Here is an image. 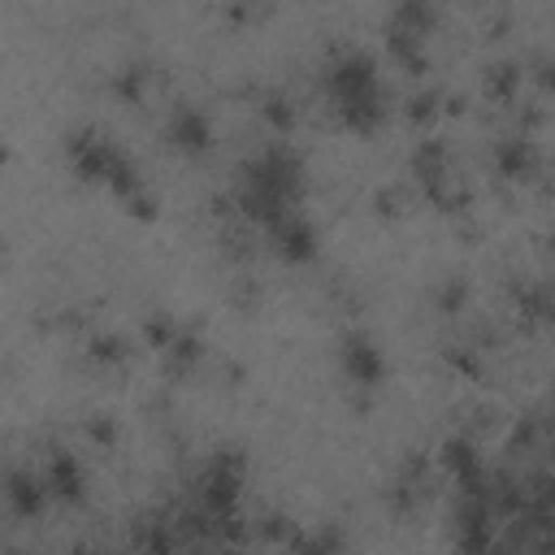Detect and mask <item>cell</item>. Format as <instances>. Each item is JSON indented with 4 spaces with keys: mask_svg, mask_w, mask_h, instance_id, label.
I'll list each match as a JSON object with an SVG mask.
<instances>
[{
    "mask_svg": "<svg viewBox=\"0 0 555 555\" xmlns=\"http://www.w3.org/2000/svg\"><path fill=\"white\" fill-rule=\"evenodd\" d=\"M299 195H304V160L286 143H273V147H264L260 156H251L238 169L234 208L247 221H260L269 230L273 221H282L286 212H295Z\"/></svg>",
    "mask_w": 555,
    "mask_h": 555,
    "instance_id": "1",
    "label": "cell"
},
{
    "mask_svg": "<svg viewBox=\"0 0 555 555\" xmlns=\"http://www.w3.org/2000/svg\"><path fill=\"white\" fill-rule=\"evenodd\" d=\"M325 91L330 104L338 113V121L351 134H373L386 117L382 104V78H377V61L360 48H338L334 61L325 65Z\"/></svg>",
    "mask_w": 555,
    "mask_h": 555,
    "instance_id": "2",
    "label": "cell"
},
{
    "mask_svg": "<svg viewBox=\"0 0 555 555\" xmlns=\"http://www.w3.org/2000/svg\"><path fill=\"white\" fill-rule=\"evenodd\" d=\"M338 360H343V373H347L356 386H377V382L386 377L382 347H377L369 334H360V330L343 334V343H338Z\"/></svg>",
    "mask_w": 555,
    "mask_h": 555,
    "instance_id": "3",
    "label": "cell"
},
{
    "mask_svg": "<svg viewBox=\"0 0 555 555\" xmlns=\"http://www.w3.org/2000/svg\"><path fill=\"white\" fill-rule=\"evenodd\" d=\"M269 238H273V247H278V256L286 264H308L317 256V230L299 212H286L282 221H273L269 225Z\"/></svg>",
    "mask_w": 555,
    "mask_h": 555,
    "instance_id": "4",
    "label": "cell"
},
{
    "mask_svg": "<svg viewBox=\"0 0 555 555\" xmlns=\"http://www.w3.org/2000/svg\"><path fill=\"white\" fill-rule=\"evenodd\" d=\"M169 143H173L178 152H186V156L208 152V143H212V126H208V117H204L199 108H191V104L173 108V117H169Z\"/></svg>",
    "mask_w": 555,
    "mask_h": 555,
    "instance_id": "5",
    "label": "cell"
},
{
    "mask_svg": "<svg viewBox=\"0 0 555 555\" xmlns=\"http://www.w3.org/2000/svg\"><path fill=\"white\" fill-rule=\"evenodd\" d=\"M494 165H499L503 178H533V173H538V147H533V139L507 134V139L494 147Z\"/></svg>",
    "mask_w": 555,
    "mask_h": 555,
    "instance_id": "6",
    "label": "cell"
},
{
    "mask_svg": "<svg viewBox=\"0 0 555 555\" xmlns=\"http://www.w3.org/2000/svg\"><path fill=\"white\" fill-rule=\"evenodd\" d=\"M43 481H48V490H52L56 499H65V503H78V499H82V464H78L69 451H56V455L48 460Z\"/></svg>",
    "mask_w": 555,
    "mask_h": 555,
    "instance_id": "7",
    "label": "cell"
},
{
    "mask_svg": "<svg viewBox=\"0 0 555 555\" xmlns=\"http://www.w3.org/2000/svg\"><path fill=\"white\" fill-rule=\"evenodd\" d=\"M48 481L43 477H35V473H13L9 477V507L17 512V516H39L43 512V503H48Z\"/></svg>",
    "mask_w": 555,
    "mask_h": 555,
    "instance_id": "8",
    "label": "cell"
},
{
    "mask_svg": "<svg viewBox=\"0 0 555 555\" xmlns=\"http://www.w3.org/2000/svg\"><path fill=\"white\" fill-rule=\"evenodd\" d=\"M291 555H343V538H338V529L321 525L312 533H295L291 538Z\"/></svg>",
    "mask_w": 555,
    "mask_h": 555,
    "instance_id": "9",
    "label": "cell"
},
{
    "mask_svg": "<svg viewBox=\"0 0 555 555\" xmlns=\"http://www.w3.org/2000/svg\"><path fill=\"white\" fill-rule=\"evenodd\" d=\"M516 87H520V65H512V61H503V65H494V69L486 74V91H490L499 104H507V100L516 95Z\"/></svg>",
    "mask_w": 555,
    "mask_h": 555,
    "instance_id": "10",
    "label": "cell"
},
{
    "mask_svg": "<svg viewBox=\"0 0 555 555\" xmlns=\"http://www.w3.org/2000/svg\"><path fill=\"white\" fill-rule=\"evenodd\" d=\"M165 356H169V369H173V373H186V369L199 360V338L178 330V334H173V343L165 347Z\"/></svg>",
    "mask_w": 555,
    "mask_h": 555,
    "instance_id": "11",
    "label": "cell"
},
{
    "mask_svg": "<svg viewBox=\"0 0 555 555\" xmlns=\"http://www.w3.org/2000/svg\"><path fill=\"white\" fill-rule=\"evenodd\" d=\"M264 117H269L278 130H291L295 108H291V100H286V95H264Z\"/></svg>",
    "mask_w": 555,
    "mask_h": 555,
    "instance_id": "12",
    "label": "cell"
},
{
    "mask_svg": "<svg viewBox=\"0 0 555 555\" xmlns=\"http://www.w3.org/2000/svg\"><path fill=\"white\" fill-rule=\"evenodd\" d=\"M143 82H147L143 65H126V69L117 74V91H121L126 100H139V95H143Z\"/></svg>",
    "mask_w": 555,
    "mask_h": 555,
    "instance_id": "13",
    "label": "cell"
},
{
    "mask_svg": "<svg viewBox=\"0 0 555 555\" xmlns=\"http://www.w3.org/2000/svg\"><path fill=\"white\" fill-rule=\"evenodd\" d=\"M434 113H438V91H421V95L408 100V117L412 121H429Z\"/></svg>",
    "mask_w": 555,
    "mask_h": 555,
    "instance_id": "14",
    "label": "cell"
},
{
    "mask_svg": "<svg viewBox=\"0 0 555 555\" xmlns=\"http://www.w3.org/2000/svg\"><path fill=\"white\" fill-rule=\"evenodd\" d=\"M464 295H468L464 282H447V286L438 291V308H442V312H460V308H464Z\"/></svg>",
    "mask_w": 555,
    "mask_h": 555,
    "instance_id": "15",
    "label": "cell"
},
{
    "mask_svg": "<svg viewBox=\"0 0 555 555\" xmlns=\"http://www.w3.org/2000/svg\"><path fill=\"white\" fill-rule=\"evenodd\" d=\"M91 356H95V360H121V356H126V347H121V338H95Z\"/></svg>",
    "mask_w": 555,
    "mask_h": 555,
    "instance_id": "16",
    "label": "cell"
},
{
    "mask_svg": "<svg viewBox=\"0 0 555 555\" xmlns=\"http://www.w3.org/2000/svg\"><path fill=\"white\" fill-rule=\"evenodd\" d=\"M538 82L542 87H555V61H538Z\"/></svg>",
    "mask_w": 555,
    "mask_h": 555,
    "instance_id": "17",
    "label": "cell"
}]
</instances>
